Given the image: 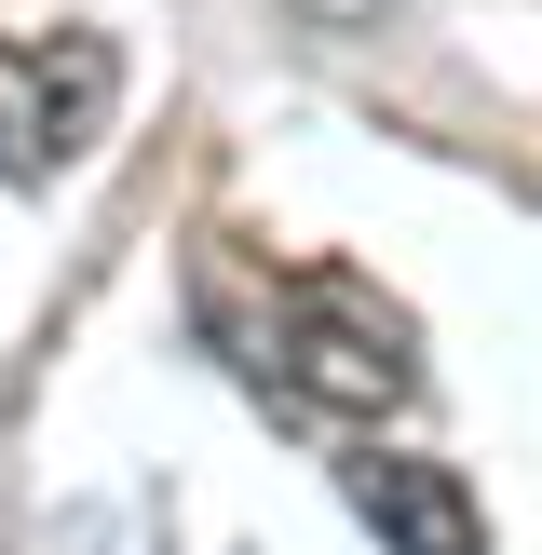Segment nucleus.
Masks as SVG:
<instances>
[{
  "mask_svg": "<svg viewBox=\"0 0 542 555\" xmlns=\"http://www.w3.org/2000/svg\"><path fill=\"white\" fill-rule=\"evenodd\" d=\"M244 366H258L285 406H312V421H393V406L421 393V339H406V312H393L352 258L285 271Z\"/></svg>",
  "mask_w": 542,
  "mask_h": 555,
  "instance_id": "1",
  "label": "nucleus"
},
{
  "mask_svg": "<svg viewBox=\"0 0 542 555\" xmlns=\"http://www.w3.org/2000/svg\"><path fill=\"white\" fill-rule=\"evenodd\" d=\"M108 95H122V54H108L95 27L0 41V190H54L108 135Z\"/></svg>",
  "mask_w": 542,
  "mask_h": 555,
  "instance_id": "2",
  "label": "nucleus"
},
{
  "mask_svg": "<svg viewBox=\"0 0 542 555\" xmlns=\"http://www.w3.org/2000/svg\"><path fill=\"white\" fill-rule=\"evenodd\" d=\"M339 488H352V515H366L393 555H488V502L448 475V461L366 448V461H339Z\"/></svg>",
  "mask_w": 542,
  "mask_h": 555,
  "instance_id": "3",
  "label": "nucleus"
},
{
  "mask_svg": "<svg viewBox=\"0 0 542 555\" xmlns=\"http://www.w3.org/2000/svg\"><path fill=\"white\" fill-rule=\"evenodd\" d=\"M285 14H298V27H325V41H366L393 0H285Z\"/></svg>",
  "mask_w": 542,
  "mask_h": 555,
  "instance_id": "4",
  "label": "nucleus"
}]
</instances>
